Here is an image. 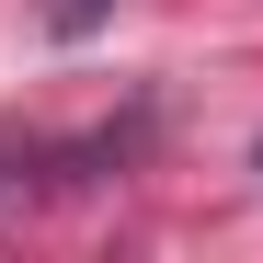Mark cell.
I'll use <instances>...</instances> for the list:
<instances>
[{
	"label": "cell",
	"mask_w": 263,
	"mask_h": 263,
	"mask_svg": "<svg viewBox=\"0 0 263 263\" xmlns=\"http://www.w3.org/2000/svg\"><path fill=\"white\" fill-rule=\"evenodd\" d=\"M115 12H126V0H46V34H58V46H92Z\"/></svg>",
	"instance_id": "6da1fadb"
},
{
	"label": "cell",
	"mask_w": 263,
	"mask_h": 263,
	"mask_svg": "<svg viewBox=\"0 0 263 263\" xmlns=\"http://www.w3.org/2000/svg\"><path fill=\"white\" fill-rule=\"evenodd\" d=\"M252 172H263V138H252Z\"/></svg>",
	"instance_id": "7a4b0ae2"
}]
</instances>
